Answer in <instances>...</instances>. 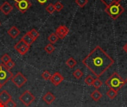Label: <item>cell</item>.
<instances>
[{"instance_id": "1", "label": "cell", "mask_w": 127, "mask_h": 107, "mask_svg": "<svg viewBox=\"0 0 127 107\" xmlns=\"http://www.w3.org/2000/svg\"><path fill=\"white\" fill-rule=\"evenodd\" d=\"M82 63L99 78L115 63V60L100 46L97 45L83 60Z\"/></svg>"}, {"instance_id": "2", "label": "cell", "mask_w": 127, "mask_h": 107, "mask_svg": "<svg viewBox=\"0 0 127 107\" xmlns=\"http://www.w3.org/2000/svg\"><path fill=\"white\" fill-rule=\"evenodd\" d=\"M126 83V82L122 79V77L118 74V73H113L111 77L106 81V85L116 92H118Z\"/></svg>"}, {"instance_id": "3", "label": "cell", "mask_w": 127, "mask_h": 107, "mask_svg": "<svg viewBox=\"0 0 127 107\" xmlns=\"http://www.w3.org/2000/svg\"><path fill=\"white\" fill-rule=\"evenodd\" d=\"M105 11L113 20H116L124 12V8L120 3H115L109 7H106Z\"/></svg>"}, {"instance_id": "4", "label": "cell", "mask_w": 127, "mask_h": 107, "mask_svg": "<svg viewBox=\"0 0 127 107\" xmlns=\"http://www.w3.org/2000/svg\"><path fill=\"white\" fill-rule=\"evenodd\" d=\"M13 73L7 69L4 64H0V86L2 87L13 77Z\"/></svg>"}, {"instance_id": "5", "label": "cell", "mask_w": 127, "mask_h": 107, "mask_svg": "<svg viewBox=\"0 0 127 107\" xmlns=\"http://www.w3.org/2000/svg\"><path fill=\"white\" fill-rule=\"evenodd\" d=\"M19 99L25 107H29L35 101V97L29 90H26L19 96Z\"/></svg>"}, {"instance_id": "6", "label": "cell", "mask_w": 127, "mask_h": 107, "mask_svg": "<svg viewBox=\"0 0 127 107\" xmlns=\"http://www.w3.org/2000/svg\"><path fill=\"white\" fill-rule=\"evenodd\" d=\"M14 1L15 7L22 13H25L32 6V4L30 0H14Z\"/></svg>"}, {"instance_id": "7", "label": "cell", "mask_w": 127, "mask_h": 107, "mask_svg": "<svg viewBox=\"0 0 127 107\" xmlns=\"http://www.w3.org/2000/svg\"><path fill=\"white\" fill-rule=\"evenodd\" d=\"M11 81L17 88H22L27 83L28 80L22 74V72L19 71L14 76H13V77L11 78Z\"/></svg>"}, {"instance_id": "8", "label": "cell", "mask_w": 127, "mask_h": 107, "mask_svg": "<svg viewBox=\"0 0 127 107\" xmlns=\"http://www.w3.org/2000/svg\"><path fill=\"white\" fill-rule=\"evenodd\" d=\"M14 49L21 55H25L30 49L31 46L26 45L22 39H20L14 46H13Z\"/></svg>"}, {"instance_id": "9", "label": "cell", "mask_w": 127, "mask_h": 107, "mask_svg": "<svg viewBox=\"0 0 127 107\" xmlns=\"http://www.w3.org/2000/svg\"><path fill=\"white\" fill-rule=\"evenodd\" d=\"M68 32H69V29L65 25H60L56 29L55 34H57L59 39H63L68 35Z\"/></svg>"}, {"instance_id": "10", "label": "cell", "mask_w": 127, "mask_h": 107, "mask_svg": "<svg viewBox=\"0 0 127 107\" xmlns=\"http://www.w3.org/2000/svg\"><path fill=\"white\" fill-rule=\"evenodd\" d=\"M51 83L55 86H58L63 80H64V77H63V75L59 73V72H55L54 74L51 75V79H50Z\"/></svg>"}, {"instance_id": "11", "label": "cell", "mask_w": 127, "mask_h": 107, "mask_svg": "<svg viewBox=\"0 0 127 107\" xmlns=\"http://www.w3.org/2000/svg\"><path fill=\"white\" fill-rule=\"evenodd\" d=\"M13 9V7L9 3V1H5L2 3V4L0 6V10L2 12L4 15H9Z\"/></svg>"}, {"instance_id": "12", "label": "cell", "mask_w": 127, "mask_h": 107, "mask_svg": "<svg viewBox=\"0 0 127 107\" xmlns=\"http://www.w3.org/2000/svg\"><path fill=\"white\" fill-rule=\"evenodd\" d=\"M56 99L55 95L51 93V92H48L43 97H42V100L45 101V103L48 105H51Z\"/></svg>"}, {"instance_id": "13", "label": "cell", "mask_w": 127, "mask_h": 107, "mask_svg": "<svg viewBox=\"0 0 127 107\" xmlns=\"http://www.w3.org/2000/svg\"><path fill=\"white\" fill-rule=\"evenodd\" d=\"M20 31L19 28H17L16 26H12L8 31H7V34L8 35L12 38V39H16L19 34H20Z\"/></svg>"}, {"instance_id": "14", "label": "cell", "mask_w": 127, "mask_h": 107, "mask_svg": "<svg viewBox=\"0 0 127 107\" xmlns=\"http://www.w3.org/2000/svg\"><path fill=\"white\" fill-rule=\"evenodd\" d=\"M11 95L6 91L4 90L0 93V102L5 104L7 101H9L11 99Z\"/></svg>"}, {"instance_id": "15", "label": "cell", "mask_w": 127, "mask_h": 107, "mask_svg": "<svg viewBox=\"0 0 127 107\" xmlns=\"http://www.w3.org/2000/svg\"><path fill=\"white\" fill-rule=\"evenodd\" d=\"M26 45H29V46H31L34 42H35V40L28 34V32L22 37V39H21Z\"/></svg>"}, {"instance_id": "16", "label": "cell", "mask_w": 127, "mask_h": 107, "mask_svg": "<svg viewBox=\"0 0 127 107\" xmlns=\"http://www.w3.org/2000/svg\"><path fill=\"white\" fill-rule=\"evenodd\" d=\"M91 98L95 101H98L100 100V98H102V94L101 92L98 90V89H96L95 90L92 94H91Z\"/></svg>"}, {"instance_id": "17", "label": "cell", "mask_w": 127, "mask_h": 107, "mask_svg": "<svg viewBox=\"0 0 127 107\" xmlns=\"http://www.w3.org/2000/svg\"><path fill=\"white\" fill-rule=\"evenodd\" d=\"M77 61L74 60V57H69L67 60H66V62H65V64L68 66V68H70V69H73V68H74L75 66H76V65H77Z\"/></svg>"}, {"instance_id": "18", "label": "cell", "mask_w": 127, "mask_h": 107, "mask_svg": "<svg viewBox=\"0 0 127 107\" xmlns=\"http://www.w3.org/2000/svg\"><path fill=\"white\" fill-rule=\"evenodd\" d=\"M48 41L50 42V43L53 45V44H55V43L58 41L59 38H58V36H57V34H56L55 33H51V34L48 36Z\"/></svg>"}, {"instance_id": "19", "label": "cell", "mask_w": 127, "mask_h": 107, "mask_svg": "<svg viewBox=\"0 0 127 107\" xmlns=\"http://www.w3.org/2000/svg\"><path fill=\"white\" fill-rule=\"evenodd\" d=\"M28 34L36 41L38 38H39V32L36 30V29H34V28H33V29H31L30 31H28Z\"/></svg>"}, {"instance_id": "20", "label": "cell", "mask_w": 127, "mask_h": 107, "mask_svg": "<svg viewBox=\"0 0 127 107\" xmlns=\"http://www.w3.org/2000/svg\"><path fill=\"white\" fill-rule=\"evenodd\" d=\"M100 1L106 7H109L112 4H114L115 3H120L121 1V0H100Z\"/></svg>"}, {"instance_id": "21", "label": "cell", "mask_w": 127, "mask_h": 107, "mask_svg": "<svg viewBox=\"0 0 127 107\" xmlns=\"http://www.w3.org/2000/svg\"><path fill=\"white\" fill-rule=\"evenodd\" d=\"M44 49H45V51L46 53L51 54H52L55 51V47L52 44L49 43V44H48V45H45V47L44 48Z\"/></svg>"}, {"instance_id": "22", "label": "cell", "mask_w": 127, "mask_h": 107, "mask_svg": "<svg viewBox=\"0 0 127 107\" xmlns=\"http://www.w3.org/2000/svg\"><path fill=\"white\" fill-rule=\"evenodd\" d=\"M73 76H74L77 80H80V79H81V77L83 76V72L80 69H76V70L73 72Z\"/></svg>"}, {"instance_id": "23", "label": "cell", "mask_w": 127, "mask_h": 107, "mask_svg": "<svg viewBox=\"0 0 127 107\" xmlns=\"http://www.w3.org/2000/svg\"><path fill=\"white\" fill-rule=\"evenodd\" d=\"M106 95L108 96V98H109V99H112H112H114V98L118 95V92H116V91H115V90L110 89L107 92Z\"/></svg>"}, {"instance_id": "24", "label": "cell", "mask_w": 127, "mask_h": 107, "mask_svg": "<svg viewBox=\"0 0 127 107\" xmlns=\"http://www.w3.org/2000/svg\"><path fill=\"white\" fill-rule=\"evenodd\" d=\"M102 85H103V82H102L98 77L96 78V79H95V80H94V82H93V84H92V86H93L96 89H100V88L102 86Z\"/></svg>"}, {"instance_id": "25", "label": "cell", "mask_w": 127, "mask_h": 107, "mask_svg": "<svg viewBox=\"0 0 127 107\" xmlns=\"http://www.w3.org/2000/svg\"><path fill=\"white\" fill-rule=\"evenodd\" d=\"M45 10L49 13V14H52L54 13V12L55 11V7H54V4L52 3H50L48 4V6H46L45 7Z\"/></svg>"}, {"instance_id": "26", "label": "cell", "mask_w": 127, "mask_h": 107, "mask_svg": "<svg viewBox=\"0 0 127 107\" xmlns=\"http://www.w3.org/2000/svg\"><path fill=\"white\" fill-rule=\"evenodd\" d=\"M89 2V0H75V3L80 7H84Z\"/></svg>"}, {"instance_id": "27", "label": "cell", "mask_w": 127, "mask_h": 107, "mask_svg": "<svg viewBox=\"0 0 127 107\" xmlns=\"http://www.w3.org/2000/svg\"><path fill=\"white\" fill-rule=\"evenodd\" d=\"M95 79L92 75H88L86 78H85V83L86 85L88 86H92L93 82H94Z\"/></svg>"}, {"instance_id": "28", "label": "cell", "mask_w": 127, "mask_h": 107, "mask_svg": "<svg viewBox=\"0 0 127 107\" xmlns=\"http://www.w3.org/2000/svg\"><path fill=\"white\" fill-rule=\"evenodd\" d=\"M1 60L2 61V63H3V64H6L7 63H8L9 61H10L11 60V58H10V55L9 54H4L1 57Z\"/></svg>"}, {"instance_id": "29", "label": "cell", "mask_w": 127, "mask_h": 107, "mask_svg": "<svg viewBox=\"0 0 127 107\" xmlns=\"http://www.w3.org/2000/svg\"><path fill=\"white\" fill-rule=\"evenodd\" d=\"M41 76H42V77L45 80H48L51 79V74L50 71H44L42 73Z\"/></svg>"}, {"instance_id": "30", "label": "cell", "mask_w": 127, "mask_h": 107, "mask_svg": "<svg viewBox=\"0 0 127 107\" xmlns=\"http://www.w3.org/2000/svg\"><path fill=\"white\" fill-rule=\"evenodd\" d=\"M54 7H55V10L60 12V11H61V10L63 9L64 5H63L60 1H57V2L55 3V4H54Z\"/></svg>"}, {"instance_id": "31", "label": "cell", "mask_w": 127, "mask_h": 107, "mask_svg": "<svg viewBox=\"0 0 127 107\" xmlns=\"http://www.w3.org/2000/svg\"><path fill=\"white\" fill-rule=\"evenodd\" d=\"M5 107H16V102L11 98L9 101H7L5 104Z\"/></svg>"}, {"instance_id": "32", "label": "cell", "mask_w": 127, "mask_h": 107, "mask_svg": "<svg viewBox=\"0 0 127 107\" xmlns=\"http://www.w3.org/2000/svg\"><path fill=\"white\" fill-rule=\"evenodd\" d=\"M15 66H16V63H14V62H13L12 60L5 64V66H6V68H7V69H9V70H10L11 69H13V68Z\"/></svg>"}, {"instance_id": "33", "label": "cell", "mask_w": 127, "mask_h": 107, "mask_svg": "<svg viewBox=\"0 0 127 107\" xmlns=\"http://www.w3.org/2000/svg\"><path fill=\"white\" fill-rule=\"evenodd\" d=\"M47 1H48V0H37V1H38L39 4H44L45 3L47 2Z\"/></svg>"}, {"instance_id": "34", "label": "cell", "mask_w": 127, "mask_h": 107, "mask_svg": "<svg viewBox=\"0 0 127 107\" xmlns=\"http://www.w3.org/2000/svg\"><path fill=\"white\" fill-rule=\"evenodd\" d=\"M123 49H124V51H125V52L127 54V43L125 45H124V47H123Z\"/></svg>"}, {"instance_id": "35", "label": "cell", "mask_w": 127, "mask_h": 107, "mask_svg": "<svg viewBox=\"0 0 127 107\" xmlns=\"http://www.w3.org/2000/svg\"><path fill=\"white\" fill-rule=\"evenodd\" d=\"M0 107H5V105L4 104H2V103L0 102Z\"/></svg>"}, {"instance_id": "36", "label": "cell", "mask_w": 127, "mask_h": 107, "mask_svg": "<svg viewBox=\"0 0 127 107\" xmlns=\"http://www.w3.org/2000/svg\"><path fill=\"white\" fill-rule=\"evenodd\" d=\"M125 82H126V83H127V80H126V81H125Z\"/></svg>"}, {"instance_id": "37", "label": "cell", "mask_w": 127, "mask_h": 107, "mask_svg": "<svg viewBox=\"0 0 127 107\" xmlns=\"http://www.w3.org/2000/svg\"><path fill=\"white\" fill-rule=\"evenodd\" d=\"M1 22H0V26H1Z\"/></svg>"}, {"instance_id": "38", "label": "cell", "mask_w": 127, "mask_h": 107, "mask_svg": "<svg viewBox=\"0 0 127 107\" xmlns=\"http://www.w3.org/2000/svg\"><path fill=\"white\" fill-rule=\"evenodd\" d=\"M1 86H0V89H1Z\"/></svg>"}]
</instances>
